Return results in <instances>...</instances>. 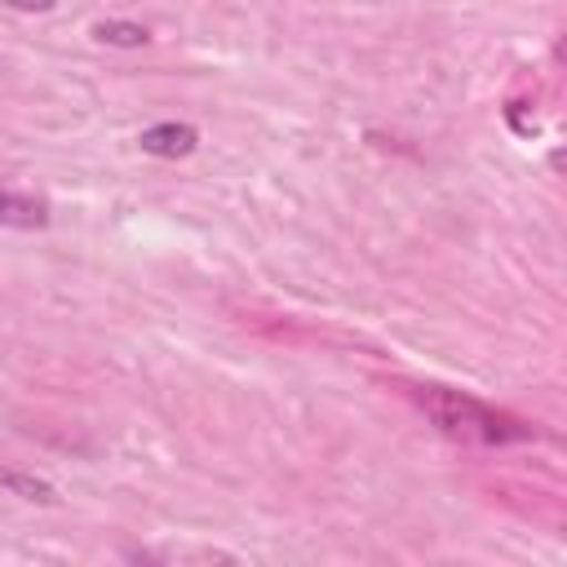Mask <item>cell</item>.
Segmentation results:
<instances>
[{"label":"cell","mask_w":567,"mask_h":567,"mask_svg":"<svg viewBox=\"0 0 567 567\" xmlns=\"http://www.w3.org/2000/svg\"><path fill=\"white\" fill-rule=\"evenodd\" d=\"M421 408L434 416V425H439L443 434L470 439V443H487V447H492V443H518V439L532 434L527 425H518V421L492 412L487 403H478V399H470V394H461V390H443V385H425V390H421Z\"/></svg>","instance_id":"cell-1"},{"label":"cell","mask_w":567,"mask_h":567,"mask_svg":"<svg viewBox=\"0 0 567 567\" xmlns=\"http://www.w3.org/2000/svg\"><path fill=\"white\" fill-rule=\"evenodd\" d=\"M137 146L155 159H186L199 146V128L195 124H177V120H159L151 128L137 133Z\"/></svg>","instance_id":"cell-2"},{"label":"cell","mask_w":567,"mask_h":567,"mask_svg":"<svg viewBox=\"0 0 567 567\" xmlns=\"http://www.w3.org/2000/svg\"><path fill=\"white\" fill-rule=\"evenodd\" d=\"M0 226L9 230H40L49 226V204L22 190H0Z\"/></svg>","instance_id":"cell-3"},{"label":"cell","mask_w":567,"mask_h":567,"mask_svg":"<svg viewBox=\"0 0 567 567\" xmlns=\"http://www.w3.org/2000/svg\"><path fill=\"white\" fill-rule=\"evenodd\" d=\"M0 492H9V496H18V501H31V505H58V501H62L49 478L27 474V470H18V465H0Z\"/></svg>","instance_id":"cell-4"},{"label":"cell","mask_w":567,"mask_h":567,"mask_svg":"<svg viewBox=\"0 0 567 567\" xmlns=\"http://www.w3.org/2000/svg\"><path fill=\"white\" fill-rule=\"evenodd\" d=\"M93 40L111 44V49H142L151 40V31L142 22H128V18H102V22H93Z\"/></svg>","instance_id":"cell-5"},{"label":"cell","mask_w":567,"mask_h":567,"mask_svg":"<svg viewBox=\"0 0 567 567\" xmlns=\"http://www.w3.org/2000/svg\"><path fill=\"white\" fill-rule=\"evenodd\" d=\"M4 9H13V13H49L58 0H0Z\"/></svg>","instance_id":"cell-6"}]
</instances>
